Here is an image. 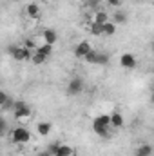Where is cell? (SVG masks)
<instances>
[{"label": "cell", "mask_w": 154, "mask_h": 156, "mask_svg": "<svg viewBox=\"0 0 154 156\" xmlns=\"http://www.w3.org/2000/svg\"><path fill=\"white\" fill-rule=\"evenodd\" d=\"M31 115H33V111L26 102H15L13 104V116L16 122H26L31 118Z\"/></svg>", "instance_id": "1"}, {"label": "cell", "mask_w": 154, "mask_h": 156, "mask_svg": "<svg viewBox=\"0 0 154 156\" xmlns=\"http://www.w3.org/2000/svg\"><path fill=\"white\" fill-rule=\"evenodd\" d=\"M9 136H11V142H13V144H16V145H24V144H27V142L31 140V133H29L24 125L11 129Z\"/></svg>", "instance_id": "2"}, {"label": "cell", "mask_w": 154, "mask_h": 156, "mask_svg": "<svg viewBox=\"0 0 154 156\" xmlns=\"http://www.w3.org/2000/svg\"><path fill=\"white\" fill-rule=\"evenodd\" d=\"M7 53L16 60V62H26L31 58V53L26 45H9L7 47Z\"/></svg>", "instance_id": "3"}, {"label": "cell", "mask_w": 154, "mask_h": 156, "mask_svg": "<svg viewBox=\"0 0 154 156\" xmlns=\"http://www.w3.org/2000/svg\"><path fill=\"white\" fill-rule=\"evenodd\" d=\"M83 87H85V85H83V80H82L80 76H75V78L69 80L67 91H65V93H67L69 96H76V94H80V93L83 91Z\"/></svg>", "instance_id": "4"}, {"label": "cell", "mask_w": 154, "mask_h": 156, "mask_svg": "<svg viewBox=\"0 0 154 156\" xmlns=\"http://www.w3.org/2000/svg\"><path fill=\"white\" fill-rule=\"evenodd\" d=\"M136 58H134V55H131V53H123L121 56H120V66L123 67V69H134L136 67Z\"/></svg>", "instance_id": "5"}, {"label": "cell", "mask_w": 154, "mask_h": 156, "mask_svg": "<svg viewBox=\"0 0 154 156\" xmlns=\"http://www.w3.org/2000/svg\"><path fill=\"white\" fill-rule=\"evenodd\" d=\"M91 49H93V45H91L87 40H82L80 44H76V47H75V56L80 58V60H83V56H85Z\"/></svg>", "instance_id": "6"}, {"label": "cell", "mask_w": 154, "mask_h": 156, "mask_svg": "<svg viewBox=\"0 0 154 156\" xmlns=\"http://www.w3.org/2000/svg\"><path fill=\"white\" fill-rule=\"evenodd\" d=\"M109 123L114 129H121L125 125V118H123L121 113H113V115H109Z\"/></svg>", "instance_id": "7"}, {"label": "cell", "mask_w": 154, "mask_h": 156, "mask_svg": "<svg viewBox=\"0 0 154 156\" xmlns=\"http://www.w3.org/2000/svg\"><path fill=\"white\" fill-rule=\"evenodd\" d=\"M42 38H44V44H49V45H54L56 40H58V33L54 29H45L42 33Z\"/></svg>", "instance_id": "8"}, {"label": "cell", "mask_w": 154, "mask_h": 156, "mask_svg": "<svg viewBox=\"0 0 154 156\" xmlns=\"http://www.w3.org/2000/svg\"><path fill=\"white\" fill-rule=\"evenodd\" d=\"M26 13H27V16H29V18H33V20L40 18V7H38V4H37V2L27 4V5H26Z\"/></svg>", "instance_id": "9"}, {"label": "cell", "mask_w": 154, "mask_h": 156, "mask_svg": "<svg viewBox=\"0 0 154 156\" xmlns=\"http://www.w3.org/2000/svg\"><path fill=\"white\" fill-rule=\"evenodd\" d=\"M51 131H53V123H51V122H38L37 133H38L40 136H49Z\"/></svg>", "instance_id": "10"}, {"label": "cell", "mask_w": 154, "mask_h": 156, "mask_svg": "<svg viewBox=\"0 0 154 156\" xmlns=\"http://www.w3.org/2000/svg\"><path fill=\"white\" fill-rule=\"evenodd\" d=\"M73 154H75V149L67 144H58V149L54 153V156H73Z\"/></svg>", "instance_id": "11"}, {"label": "cell", "mask_w": 154, "mask_h": 156, "mask_svg": "<svg viewBox=\"0 0 154 156\" xmlns=\"http://www.w3.org/2000/svg\"><path fill=\"white\" fill-rule=\"evenodd\" d=\"M116 33V26L109 20V22H105L103 26H102V37H113Z\"/></svg>", "instance_id": "12"}, {"label": "cell", "mask_w": 154, "mask_h": 156, "mask_svg": "<svg viewBox=\"0 0 154 156\" xmlns=\"http://www.w3.org/2000/svg\"><path fill=\"white\" fill-rule=\"evenodd\" d=\"M111 18H109V15L105 13V11H96V15H94V24H98V26H103L105 22H109Z\"/></svg>", "instance_id": "13"}, {"label": "cell", "mask_w": 154, "mask_h": 156, "mask_svg": "<svg viewBox=\"0 0 154 156\" xmlns=\"http://www.w3.org/2000/svg\"><path fill=\"white\" fill-rule=\"evenodd\" d=\"M93 131L102 136V138H111V127H102V125H93Z\"/></svg>", "instance_id": "14"}, {"label": "cell", "mask_w": 154, "mask_h": 156, "mask_svg": "<svg viewBox=\"0 0 154 156\" xmlns=\"http://www.w3.org/2000/svg\"><path fill=\"white\" fill-rule=\"evenodd\" d=\"M35 51H38L40 55H44L45 58L53 56V45H49V44H42V45H37V49H35Z\"/></svg>", "instance_id": "15"}, {"label": "cell", "mask_w": 154, "mask_h": 156, "mask_svg": "<svg viewBox=\"0 0 154 156\" xmlns=\"http://www.w3.org/2000/svg\"><path fill=\"white\" fill-rule=\"evenodd\" d=\"M93 125H102V127H111L109 123V115H98L93 120Z\"/></svg>", "instance_id": "16"}, {"label": "cell", "mask_w": 154, "mask_h": 156, "mask_svg": "<svg viewBox=\"0 0 154 156\" xmlns=\"http://www.w3.org/2000/svg\"><path fill=\"white\" fill-rule=\"evenodd\" d=\"M98 53L100 51H96V49H91L85 56H83V60L87 62V64H96V60H98Z\"/></svg>", "instance_id": "17"}, {"label": "cell", "mask_w": 154, "mask_h": 156, "mask_svg": "<svg viewBox=\"0 0 154 156\" xmlns=\"http://www.w3.org/2000/svg\"><path fill=\"white\" fill-rule=\"evenodd\" d=\"M111 22H113L114 26H116V24H125V22H127V15H125L123 11H116Z\"/></svg>", "instance_id": "18"}, {"label": "cell", "mask_w": 154, "mask_h": 156, "mask_svg": "<svg viewBox=\"0 0 154 156\" xmlns=\"http://www.w3.org/2000/svg\"><path fill=\"white\" fill-rule=\"evenodd\" d=\"M152 154V147L149 144H143L138 147V156H151Z\"/></svg>", "instance_id": "19"}, {"label": "cell", "mask_w": 154, "mask_h": 156, "mask_svg": "<svg viewBox=\"0 0 154 156\" xmlns=\"http://www.w3.org/2000/svg\"><path fill=\"white\" fill-rule=\"evenodd\" d=\"M31 60H33V64H35V66H40V64H44L47 58H45L44 55H40L38 51H35V53L31 55Z\"/></svg>", "instance_id": "20"}, {"label": "cell", "mask_w": 154, "mask_h": 156, "mask_svg": "<svg viewBox=\"0 0 154 156\" xmlns=\"http://www.w3.org/2000/svg\"><path fill=\"white\" fill-rule=\"evenodd\" d=\"M96 64H98V66H107V64H109V55H107V53H98Z\"/></svg>", "instance_id": "21"}, {"label": "cell", "mask_w": 154, "mask_h": 156, "mask_svg": "<svg viewBox=\"0 0 154 156\" xmlns=\"http://www.w3.org/2000/svg\"><path fill=\"white\" fill-rule=\"evenodd\" d=\"M91 33H93L94 37H102V26H98V24L93 22V26H91Z\"/></svg>", "instance_id": "22"}, {"label": "cell", "mask_w": 154, "mask_h": 156, "mask_svg": "<svg viewBox=\"0 0 154 156\" xmlns=\"http://www.w3.org/2000/svg\"><path fill=\"white\" fill-rule=\"evenodd\" d=\"M5 133H7V123L4 118H0V136H4Z\"/></svg>", "instance_id": "23"}, {"label": "cell", "mask_w": 154, "mask_h": 156, "mask_svg": "<svg viewBox=\"0 0 154 156\" xmlns=\"http://www.w3.org/2000/svg\"><path fill=\"white\" fill-rule=\"evenodd\" d=\"M7 100H9V96H7V93H5V91H0V107H4Z\"/></svg>", "instance_id": "24"}, {"label": "cell", "mask_w": 154, "mask_h": 156, "mask_svg": "<svg viewBox=\"0 0 154 156\" xmlns=\"http://www.w3.org/2000/svg\"><path fill=\"white\" fill-rule=\"evenodd\" d=\"M56 149H58V144H53V145L49 147V151H47V153H49V154H53V156H54V153H56Z\"/></svg>", "instance_id": "25"}, {"label": "cell", "mask_w": 154, "mask_h": 156, "mask_svg": "<svg viewBox=\"0 0 154 156\" xmlns=\"http://www.w3.org/2000/svg\"><path fill=\"white\" fill-rule=\"evenodd\" d=\"M107 4H109V5H114V7H118V5L121 4V0H107Z\"/></svg>", "instance_id": "26"}, {"label": "cell", "mask_w": 154, "mask_h": 156, "mask_svg": "<svg viewBox=\"0 0 154 156\" xmlns=\"http://www.w3.org/2000/svg\"><path fill=\"white\" fill-rule=\"evenodd\" d=\"M38 156H53V154H49L47 151H44V153H38Z\"/></svg>", "instance_id": "27"}, {"label": "cell", "mask_w": 154, "mask_h": 156, "mask_svg": "<svg viewBox=\"0 0 154 156\" xmlns=\"http://www.w3.org/2000/svg\"><path fill=\"white\" fill-rule=\"evenodd\" d=\"M136 156H138V154H136Z\"/></svg>", "instance_id": "28"}]
</instances>
